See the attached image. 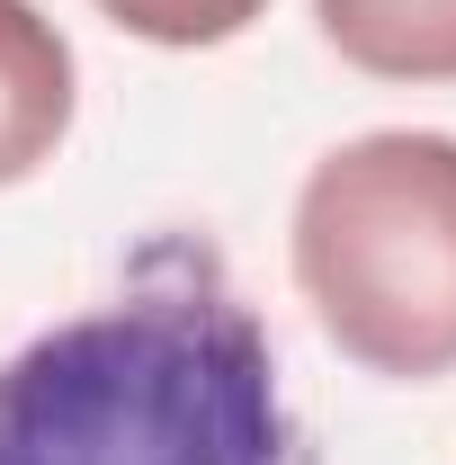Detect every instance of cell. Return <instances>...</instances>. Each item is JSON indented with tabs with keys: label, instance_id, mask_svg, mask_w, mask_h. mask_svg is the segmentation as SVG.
Here are the masks:
<instances>
[{
	"label": "cell",
	"instance_id": "obj_3",
	"mask_svg": "<svg viewBox=\"0 0 456 465\" xmlns=\"http://www.w3.org/2000/svg\"><path fill=\"white\" fill-rule=\"evenodd\" d=\"M81 116V54L36 0H0V188L27 179L72 143Z\"/></svg>",
	"mask_w": 456,
	"mask_h": 465
},
{
	"label": "cell",
	"instance_id": "obj_1",
	"mask_svg": "<svg viewBox=\"0 0 456 465\" xmlns=\"http://www.w3.org/2000/svg\"><path fill=\"white\" fill-rule=\"evenodd\" d=\"M0 465H322L224 251L153 232L99 304L0 358Z\"/></svg>",
	"mask_w": 456,
	"mask_h": 465
},
{
	"label": "cell",
	"instance_id": "obj_2",
	"mask_svg": "<svg viewBox=\"0 0 456 465\" xmlns=\"http://www.w3.org/2000/svg\"><path fill=\"white\" fill-rule=\"evenodd\" d=\"M313 331L385 385L456 376V134L367 125L332 143L286 215Z\"/></svg>",
	"mask_w": 456,
	"mask_h": 465
},
{
	"label": "cell",
	"instance_id": "obj_4",
	"mask_svg": "<svg viewBox=\"0 0 456 465\" xmlns=\"http://www.w3.org/2000/svg\"><path fill=\"white\" fill-rule=\"evenodd\" d=\"M313 27L367 81L402 90L456 81V0H313Z\"/></svg>",
	"mask_w": 456,
	"mask_h": 465
},
{
	"label": "cell",
	"instance_id": "obj_5",
	"mask_svg": "<svg viewBox=\"0 0 456 465\" xmlns=\"http://www.w3.org/2000/svg\"><path fill=\"white\" fill-rule=\"evenodd\" d=\"M90 9L162 54H206V45H233L269 18V0H90Z\"/></svg>",
	"mask_w": 456,
	"mask_h": 465
}]
</instances>
